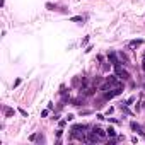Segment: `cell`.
<instances>
[{
    "instance_id": "cell-1",
    "label": "cell",
    "mask_w": 145,
    "mask_h": 145,
    "mask_svg": "<svg viewBox=\"0 0 145 145\" xmlns=\"http://www.w3.org/2000/svg\"><path fill=\"white\" fill-rule=\"evenodd\" d=\"M106 84H108L109 87H123V84H121L114 75H109L108 79H106Z\"/></svg>"
},
{
    "instance_id": "cell-2",
    "label": "cell",
    "mask_w": 145,
    "mask_h": 145,
    "mask_svg": "<svg viewBox=\"0 0 145 145\" xmlns=\"http://www.w3.org/2000/svg\"><path fill=\"white\" fill-rule=\"evenodd\" d=\"M101 138L96 135V132H87V137H85V142L87 144H94V142H99Z\"/></svg>"
},
{
    "instance_id": "cell-3",
    "label": "cell",
    "mask_w": 145,
    "mask_h": 145,
    "mask_svg": "<svg viewBox=\"0 0 145 145\" xmlns=\"http://www.w3.org/2000/svg\"><path fill=\"white\" fill-rule=\"evenodd\" d=\"M114 68H116V73H118V79H123V80H128V79H130L128 72H126V70H123V68H121V65H118V67H114Z\"/></svg>"
},
{
    "instance_id": "cell-4",
    "label": "cell",
    "mask_w": 145,
    "mask_h": 145,
    "mask_svg": "<svg viewBox=\"0 0 145 145\" xmlns=\"http://www.w3.org/2000/svg\"><path fill=\"white\" fill-rule=\"evenodd\" d=\"M92 132H96V135H97L101 140H104V138H106V135H108V133H106L104 130H101L99 126H94V128H92Z\"/></svg>"
},
{
    "instance_id": "cell-5",
    "label": "cell",
    "mask_w": 145,
    "mask_h": 145,
    "mask_svg": "<svg viewBox=\"0 0 145 145\" xmlns=\"http://www.w3.org/2000/svg\"><path fill=\"white\" fill-rule=\"evenodd\" d=\"M109 60L113 62V67H118V65H119V60H118V56H116V53H113V51L109 53Z\"/></svg>"
},
{
    "instance_id": "cell-6",
    "label": "cell",
    "mask_w": 145,
    "mask_h": 145,
    "mask_svg": "<svg viewBox=\"0 0 145 145\" xmlns=\"http://www.w3.org/2000/svg\"><path fill=\"white\" fill-rule=\"evenodd\" d=\"M130 126H132V130H133V132H138L140 135H144V132H142V126H140V125H137L135 121H132V125H130Z\"/></svg>"
},
{
    "instance_id": "cell-7",
    "label": "cell",
    "mask_w": 145,
    "mask_h": 145,
    "mask_svg": "<svg viewBox=\"0 0 145 145\" xmlns=\"http://www.w3.org/2000/svg\"><path fill=\"white\" fill-rule=\"evenodd\" d=\"M140 44H144V39H133V41H130V46H132V48L140 46Z\"/></svg>"
},
{
    "instance_id": "cell-8",
    "label": "cell",
    "mask_w": 145,
    "mask_h": 145,
    "mask_svg": "<svg viewBox=\"0 0 145 145\" xmlns=\"http://www.w3.org/2000/svg\"><path fill=\"white\" fill-rule=\"evenodd\" d=\"M3 113H5L7 118H10V116L14 114V109H12V108H3Z\"/></svg>"
},
{
    "instance_id": "cell-9",
    "label": "cell",
    "mask_w": 145,
    "mask_h": 145,
    "mask_svg": "<svg viewBox=\"0 0 145 145\" xmlns=\"http://www.w3.org/2000/svg\"><path fill=\"white\" fill-rule=\"evenodd\" d=\"M106 133H108V137H111V138H113V137H116V132H114V128H113V126H109L108 130H106Z\"/></svg>"
},
{
    "instance_id": "cell-10",
    "label": "cell",
    "mask_w": 145,
    "mask_h": 145,
    "mask_svg": "<svg viewBox=\"0 0 145 145\" xmlns=\"http://www.w3.org/2000/svg\"><path fill=\"white\" fill-rule=\"evenodd\" d=\"M70 21H72V22H80V21H82V15H75V17L70 19Z\"/></svg>"
},
{
    "instance_id": "cell-11",
    "label": "cell",
    "mask_w": 145,
    "mask_h": 145,
    "mask_svg": "<svg viewBox=\"0 0 145 145\" xmlns=\"http://www.w3.org/2000/svg\"><path fill=\"white\" fill-rule=\"evenodd\" d=\"M46 9H48V10H55V9H56V5H53V3H50V2H48V3H46Z\"/></svg>"
},
{
    "instance_id": "cell-12",
    "label": "cell",
    "mask_w": 145,
    "mask_h": 145,
    "mask_svg": "<svg viewBox=\"0 0 145 145\" xmlns=\"http://www.w3.org/2000/svg\"><path fill=\"white\" fill-rule=\"evenodd\" d=\"M119 58H121V62L128 63V58H126V55H125V53H119Z\"/></svg>"
},
{
    "instance_id": "cell-13",
    "label": "cell",
    "mask_w": 145,
    "mask_h": 145,
    "mask_svg": "<svg viewBox=\"0 0 145 145\" xmlns=\"http://www.w3.org/2000/svg\"><path fill=\"white\" fill-rule=\"evenodd\" d=\"M62 135H63V130H56V137H58V138H60V137H62Z\"/></svg>"
},
{
    "instance_id": "cell-14",
    "label": "cell",
    "mask_w": 145,
    "mask_h": 145,
    "mask_svg": "<svg viewBox=\"0 0 145 145\" xmlns=\"http://www.w3.org/2000/svg\"><path fill=\"white\" fill-rule=\"evenodd\" d=\"M65 119H67V121H72V119H73V114H68V116H67Z\"/></svg>"
},
{
    "instance_id": "cell-15",
    "label": "cell",
    "mask_w": 145,
    "mask_h": 145,
    "mask_svg": "<svg viewBox=\"0 0 145 145\" xmlns=\"http://www.w3.org/2000/svg\"><path fill=\"white\" fill-rule=\"evenodd\" d=\"M144 89H145V84H144Z\"/></svg>"
}]
</instances>
